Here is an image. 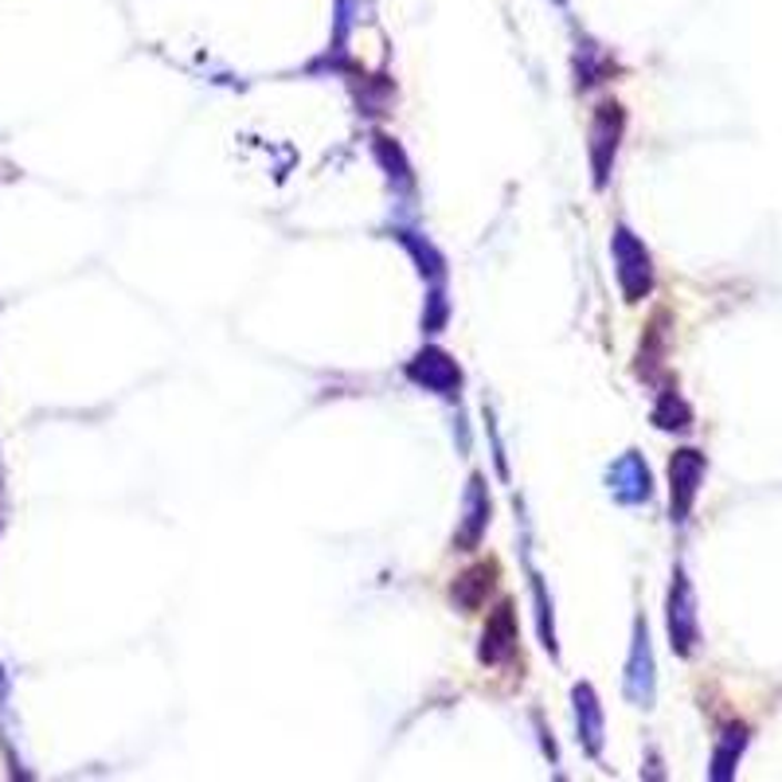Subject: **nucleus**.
Masks as SVG:
<instances>
[{
    "mask_svg": "<svg viewBox=\"0 0 782 782\" xmlns=\"http://www.w3.org/2000/svg\"><path fill=\"white\" fill-rule=\"evenodd\" d=\"M610 489H615V497L626 505L646 501V497H650V469H646V461L638 458V454H626L622 461H615V469H610Z\"/></svg>",
    "mask_w": 782,
    "mask_h": 782,
    "instance_id": "7",
    "label": "nucleus"
},
{
    "mask_svg": "<svg viewBox=\"0 0 782 782\" xmlns=\"http://www.w3.org/2000/svg\"><path fill=\"white\" fill-rule=\"evenodd\" d=\"M517 650V622H512V610L501 607L486 626V646H481V661L489 666H501L505 658H512Z\"/></svg>",
    "mask_w": 782,
    "mask_h": 782,
    "instance_id": "9",
    "label": "nucleus"
},
{
    "mask_svg": "<svg viewBox=\"0 0 782 782\" xmlns=\"http://www.w3.org/2000/svg\"><path fill=\"white\" fill-rule=\"evenodd\" d=\"M704 469H709V458L700 450H677L669 458V512H673V525L689 520L700 481H704Z\"/></svg>",
    "mask_w": 782,
    "mask_h": 782,
    "instance_id": "3",
    "label": "nucleus"
},
{
    "mask_svg": "<svg viewBox=\"0 0 782 782\" xmlns=\"http://www.w3.org/2000/svg\"><path fill=\"white\" fill-rule=\"evenodd\" d=\"M494 563H481V568L466 571V576L458 579V587H454V599L461 602L466 610H478L481 602L489 599V591H494Z\"/></svg>",
    "mask_w": 782,
    "mask_h": 782,
    "instance_id": "10",
    "label": "nucleus"
},
{
    "mask_svg": "<svg viewBox=\"0 0 782 782\" xmlns=\"http://www.w3.org/2000/svg\"><path fill=\"white\" fill-rule=\"evenodd\" d=\"M618 138H622V106L618 102H602L599 114L591 122V165H595V184H607L610 161L618 153Z\"/></svg>",
    "mask_w": 782,
    "mask_h": 782,
    "instance_id": "4",
    "label": "nucleus"
},
{
    "mask_svg": "<svg viewBox=\"0 0 782 782\" xmlns=\"http://www.w3.org/2000/svg\"><path fill=\"white\" fill-rule=\"evenodd\" d=\"M653 423H658L661 430H689L692 427V407L677 396L673 387H669V392H661L658 407H653Z\"/></svg>",
    "mask_w": 782,
    "mask_h": 782,
    "instance_id": "12",
    "label": "nucleus"
},
{
    "mask_svg": "<svg viewBox=\"0 0 782 782\" xmlns=\"http://www.w3.org/2000/svg\"><path fill=\"white\" fill-rule=\"evenodd\" d=\"M626 697L650 709L653 700V653H650V630L638 618L634 622V650H630V666H626Z\"/></svg>",
    "mask_w": 782,
    "mask_h": 782,
    "instance_id": "5",
    "label": "nucleus"
},
{
    "mask_svg": "<svg viewBox=\"0 0 782 782\" xmlns=\"http://www.w3.org/2000/svg\"><path fill=\"white\" fill-rule=\"evenodd\" d=\"M669 642H673L677 658H692L700 646V618H697V595L681 568L673 571V587H669Z\"/></svg>",
    "mask_w": 782,
    "mask_h": 782,
    "instance_id": "2",
    "label": "nucleus"
},
{
    "mask_svg": "<svg viewBox=\"0 0 782 782\" xmlns=\"http://www.w3.org/2000/svg\"><path fill=\"white\" fill-rule=\"evenodd\" d=\"M748 743H751V732L743 724H732V728H724L720 732V740H717V751H712V779L717 782H728L735 774V766H740V759H743V751H748Z\"/></svg>",
    "mask_w": 782,
    "mask_h": 782,
    "instance_id": "8",
    "label": "nucleus"
},
{
    "mask_svg": "<svg viewBox=\"0 0 782 782\" xmlns=\"http://www.w3.org/2000/svg\"><path fill=\"white\" fill-rule=\"evenodd\" d=\"M486 517H489V501H486V494H481V478H474V489H469V528L458 536L461 548L478 544L481 528H486Z\"/></svg>",
    "mask_w": 782,
    "mask_h": 782,
    "instance_id": "13",
    "label": "nucleus"
},
{
    "mask_svg": "<svg viewBox=\"0 0 782 782\" xmlns=\"http://www.w3.org/2000/svg\"><path fill=\"white\" fill-rule=\"evenodd\" d=\"M610 251H615V274H618V286H622L626 302H642L653 290V258H650V251H646V243L638 240L630 227H618Z\"/></svg>",
    "mask_w": 782,
    "mask_h": 782,
    "instance_id": "1",
    "label": "nucleus"
},
{
    "mask_svg": "<svg viewBox=\"0 0 782 782\" xmlns=\"http://www.w3.org/2000/svg\"><path fill=\"white\" fill-rule=\"evenodd\" d=\"M576 717H579V735L587 740V748L599 751L602 748V712H599V700L587 684L576 689Z\"/></svg>",
    "mask_w": 782,
    "mask_h": 782,
    "instance_id": "11",
    "label": "nucleus"
},
{
    "mask_svg": "<svg viewBox=\"0 0 782 782\" xmlns=\"http://www.w3.org/2000/svg\"><path fill=\"white\" fill-rule=\"evenodd\" d=\"M412 379H419V384H427L430 392H443V396H450L454 387L461 384V372L458 364L450 360L446 353H438V348H427V353H419L412 360Z\"/></svg>",
    "mask_w": 782,
    "mask_h": 782,
    "instance_id": "6",
    "label": "nucleus"
}]
</instances>
